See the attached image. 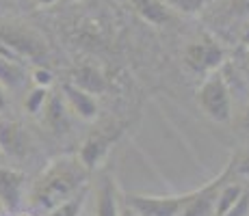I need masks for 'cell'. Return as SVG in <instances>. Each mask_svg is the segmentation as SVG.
Listing matches in <instances>:
<instances>
[{"label":"cell","instance_id":"obj_1","mask_svg":"<svg viewBox=\"0 0 249 216\" xmlns=\"http://www.w3.org/2000/svg\"><path fill=\"white\" fill-rule=\"evenodd\" d=\"M91 171L78 156H59L46 165L28 190V205L41 212L74 199L89 188Z\"/></svg>","mask_w":249,"mask_h":216},{"label":"cell","instance_id":"obj_2","mask_svg":"<svg viewBox=\"0 0 249 216\" xmlns=\"http://www.w3.org/2000/svg\"><path fill=\"white\" fill-rule=\"evenodd\" d=\"M46 39L33 26L20 20H0V56L13 61H31L39 63L46 59Z\"/></svg>","mask_w":249,"mask_h":216},{"label":"cell","instance_id":"obj_3","mask_svg":"<svg viewBox=\"0 0 249 216\" xmlns=\"http://www.w3.org/2000/svg\"><path fill=\"white\" fill-rule=\"evenodd\" d=\"M197 106L210 121L214 123H230L234 115L232 91L221 69L206 76L202 86L197 89Z\"/></svg>","mask_w":249,"mask_h":216},{"label":"cell","instance_id":"obj_4","mask_svg":"<svg viewBox=\"0 0 249 216\" xmlns=\"http://www.w3.org/2000/svg\"><path fill=\"white\" fill-rule=\"evenodd\" d=\"M195 190L184 195H137L130 193L124 197V203L137 216H182L186 205L193 201Z\"/></svg>","mask_w":249,"mask_h":216},{"label":"cell","instance_id":"obj_5","mask_svg":"<svg viewBox=\"0 0 249 216\" xmlns=\"http://www.w3.org/2000/svg\"><path fill=\"white\" fill-rule=\"evenodd\" d=\"M226 65V50L219 41L199 39L186 46L184 50V67L195 76H210Z\"/></svg>","mask_w":249,"mask_h":216},{"label":"cell","instance_id":"obj_6","mask_svg":"<svg viewBox=\"0 0 249 216\" xmlns=\"http://www.w3.org/2000/svg\"><path fill=\"white\" fill-rule=\"evenodd\" d=\"M122 134H124V126L102 128L100 132H93L85 138L76 156H78L80 162L93 173L98 166H102V162L107 160V156L111 153L115 143L122 138Z\"/></svg>","mask_w":249,"mask_h":216},{"label":"cell","instance_id":"obj_7","mask_svg":"<svg viewBox=\"0 0 249 216\" xmlns=\"http://www.w3.org/2000/svg\"><path fill=\"white\" fill-rule=\"evenodd\" d=\"M234 165H236V156L226 165V169L219 173L217 177L208 182V184L195 188V197L186 210L182 212V216H217V197L219 190L223 188V184L230 182V173L234 171Z\"/></svg>","mask_w":249,"mask_h":216},{"label":"cell","instance_id":"obj_8","mask_svg":"<svg viewBox=\"0 0 249 216\" xmlns=\"http://www.w3.org/2000/svg\"><path fill=\"white\" fill-rule=\"evenodd\" d=\"M31 151L33 138L26 132V128L7 115H0V153L13 160H24Z\"/></svg>","mask_w":249,"mask_h":216},{"label":"cell","instance_id":"obj_9","mask_svg":"<svg viewBox=\"0 0 249 216\" xmlns=\"http://www.w3.org/2000/svg\"><path fill=\"white\" fill-rule=\"evenodd\" d=\"M26 197V173L13 166H0V208L2 212L16 214Z\"/></svg>","mask_w":249,"mask_h":216},{"label":"cell","instance_id":"obj_10","mask_svg":"<svg viewBox=\"0 0 249 216\" xmlns=\"http://www.w3.org/2000/svg\"><path fill=\"white\" fill-rule=\"evenodd\" d=\"M61 95H63L70 113H74L78 119H83V121H93V119L98 117V100L93 98V93H87V91H83L80 86L65 83L63 89H61Z\"/></svg>","mask_w":249,"mask_h":216},{"label":"cell","instance_id":"obj_11","mask_svg":"<svg viewBox=\"0 0 249 216\" xmlns=\"http://www.w3.org/2000/svg\"><path fill=\"white\" fill-rule=\"evenodd\" d=\"M124 208L119 203L117 184L111 175H104L95 190V208L93 216H122Z\"/></svg>","mask_w":249,"mask_h":216},{"label":"cell","instance_id":"obj_12","mask_svg":"<svg viewBox=\"0 0 249 216\" xmlns=\"http://www.w3.org/2000/svg\"><path fill=\"white\" fill-rule=\"evenodd\" d=\"M70 108L65 104L63 95L59 93H50V100H48L44 113L39 115L41 121L46 123V128L54 134H63L70 130Z\"/></svg>","mask_w":249,"mask_h":216},{"label":"cell","instance_id":"obj_13","mask_svg":"<svg viewBox=\"0 0 249 216\" xmlns=\"http://www.w3.org/2000/svg\"><path fill=\"white\" fill-rule=\"evenodd\" d=\"M135 13L152 26H167L171 22V7L162 0H128Z\"/></svg>","mask_w":249,"mask_h":216},{"label":"cell","instance_id":"obj_14","mask_svg":"<svg viewBox=\"0 0 249 216\" xmlns=\"http://www.w3.org/2000/svg\"><path fill=\"white\" fill-rule=\"evenodd\" d=\"M31 78L26 71V65L22 61H13L7 56H0V84L7 91H18L26 84V80Z\"/></svg>","mask_w":249,"mask_h":216},{"label":"cell","instance_id":"obj_15","mask_svg":"<svg viewBox=\"0 0 249 216\" xmlns=\"http://www.w3.org/2000/svg\"><path fill=\"white\" fill-rule=\"evenodd\" d=\"M71 84L80 86L83 91H87V93H100V91H104V86H107V83H104V76L100 74L95 67H80V69L74 71V78H71Z\"/></svg>","mask_w":249,"mask_h":216},{"label":"cell","instance_id":"obj_16","mask_svg":"<svg viewBox=\"0 0 249 216\" xmlns=\"http://www.w3.org/2000/svg\"><path fill=\"white\" fill-rule=\"evenodd\" d=\"M243 193H245V188H243L241 184H236V182H232V180L226 182L217 197V216H223L226 212H230V210L238 203Z\"/></svg>","mask_w":249,"mask_h":216},{"label":"cell","instance_id":"obj_17","mask_svg":"<svg viewBox=\"0 0 249 216\" xmlns=\"http://www.w3.org/2000/svg\"><path fill=\"white\" fill-rule=\"evenodd\" d=\"M48 100H50V89H44V86H33L31 91L24 98V110L33 117H39L44 113Z\"/></svg>","mask_w":249,"mask_h":216},{"label":"cell","instance_id":"obj_18","mask_svg":"<svg viewBox=\"0 0 249 216\" xmlns=\"http://www.w3.org/2000/svg\"><path fill=\"white\" fill-rule=\"evenodd\" d=\"M87 197H89V188L85 190V193H80L78 197H74V199L48 210L46 216H83V208H85V203H87Z\"/></svg>","mask_w":249,"mask_h":216},{"label":"cell","instance_id":"obj_19","mask_svg":"<svg viewBox=\"0 0 249 216\" xmlns=\"http://www.w3.org/2000/svg\"><path fill=\"white\" fill-rule=\"evenodd\" d=\"M165 2L171 7V11H180L184 16H197L208 0H165Z\"/></svg>","mask_w":249,"mask_h":216},{"label":"cell","instance_id":"obj_20","mask_svg":"<svg viewBox=\"0 0 249 216\" xmlns=\"http://www.w3.org/2000/svg\"><path fill=\"white\" fill-rule=\"evenodd\" d=\"M31 80L35 86H44V89H50L52 83H54V76H52V71L48 69V67H41L37 65L35 69L31 71Z\"/></svg>","mask_w":249,"mask_h":216},{"label":"cell","instance_id":"obj_21","mask_svg":"<svg viewBox=\"0 0 249 216\" xmlns=\"http://www.w3.org/2000/svg\"><path fill=\"white\" fill-rule=\"evenodd\" d=\"M234 69H238L243 78L249 80V46H238V52L234 56Z\"/></svg>","mask_w":249,"mask_h":216},{"label":"cell","instance_id":"obj_22","mask_svg":"<svg viewBox=\"0 0 249 216\" xmlns=\"http://www.w3.org/2000/svg\"><path fill=\"white\" fill-rule=\"evenodd\" d=\"M223 216H249V190L243 193V197L238 199V203L234 205L230 212H226Z\"/></svg>","mask_w":249,"mask_h":216},{"label":"cell","instance_id":"obj_23","mask_svg":"<svg viewBox=\"0 0 249 216\" xmlns=\"http://www.w3.org/2000/svg\"><path fill=\"white\" fill-rule=\"evenodd\" d=\"M230 11H232V16L249 20V0H232L230 2Z\"/></svg>","mask_w":249,"mask_h":216},{"label":"cell","instance_id":"obj_24","mask_svg":"<svg viewBox=\"0 0 249 216\" xmlns=\"http://www.w3.org/2000/svg\"><path fill=\"white\" fill-rule=\"evenodd\" d=\"M234 171L241 177H249V150L243 153V156H236V165H234Z\"/></svg>","mask_w":249,"mask_h":216},{"label":"cell","instance_id":"obj_25","mask_svg":"<svg viewBox=\"0 0 249 216\" xmlns=\"http://www.w3.org/2000/svg\"><path fill=\"white\" fill-rule=\"evenodd\" d=\"M241 130L249 134V100H247L245 108H243V113H241Z\"/></svg>","mask_w":249,"mask_h":216},{"label":"cell","instance_id":"obj_26","mask_svg":"<svg viewBox=\"0 0 249 216\" xmlns=\"http://www.w3.org/2000/svg\"><path fill=\"white\" fill-rule=\"evenodd\" d=\"M9 108V98H7V89L0 84V115H4Z\"/></svg>","mask_w":249,"mask_h":216},{"label":"cell","instance_id":"obj_27","mask_svg":"<svg viewBox=\"0 0 249 216\" xmlns=\"http://www.w3.org/2000/svg\"><path fill=\"white\" fill-rule=\"evenodd\" d=\"M241 46H249V22H247V26L243 28V33H241Z\"/></svg>","mask_w":249,"mask_h":216},{"label":"cell","instance_id":"obj_28","mask_svg":"<svg viewBox=\"0 0 249 216\" xmlns=\"http://www.w3.org/2000/svg\"><path fill=\"white\" fill-rule=\"evenodd\" d=\"M33 2H35L37 7H52V4H56L59 0H33Z\"/></svg>","mask_w":249,"mask_h":216},{"label":"cell","instance_id":"obj_29","mask_svg":"<svg viewBox=\"0 0 249 216\" xmlns=\"http://www.w3.org/2000/svg\"><path fill=\"white\" fill-rule=\"evenodd\" d=\"M122 216H137L135 212H132V210L130 208H128V205L126 203H124V212H122Z\"/></svg>","mask_w":249,"mask_h":216},{"label":"cell","instance_id":"obj_30","mask_svg":"<svg viewBox=\"0 0 249 216\" xmlns=\"http://www.w3.org/2000/svg\"><path fill=\"white\" fill-rule=\"evenodd\" d=\"M0 212H2V208H0Z\"/></svg>","mask_w":249,"mask_h":216}]
</instances>
